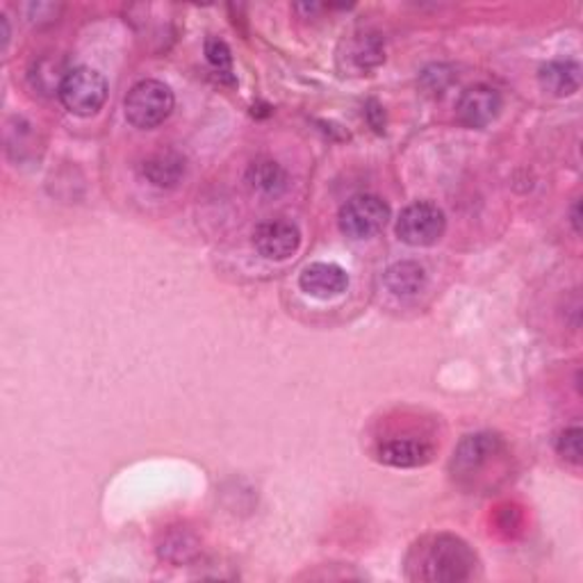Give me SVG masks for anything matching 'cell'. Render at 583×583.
Instances as JSON below:
<instances>
[{"mask_svg":"<svg viewBox=\"0 0 583 583\" xmlns=\"http://www.w3.org/2000/svg\"><path fill=\"white\" fill-rule=\"evenodd\" d=\"M477 554L463 538L440 533L415 543L406 556V576L427 583H456L474 574Z\"/></svg>","mask_w":583,"mask_h":583,"instance_id":"6da1fadb","label":"cell"},{"mask_svg":"<svg viewBox=\"0 0 583 583\" xmlns=\"http://www.w3.org/2000/svg\"><path fill=\"white\" fill-rule=\"evenodd\" d=\"M174 92L160 80H140L123 101L126 119L140 131L157 129L174 112Z\"/></svg>","mask_w":583,"mask_h":583,"instance_id":"7a4b0ae2","label":"cell"},{"mask_svg":"<svg viewBox=\"0 0 583 583\" xmlns=\"http://www.w3.org/2000/svg\"><path fill=\"white\" fill-rule=\"evenodd\" d=\"M58 96L71 114L92 116L108 101V80L92 67H75L60 82Z\"/></svg>","mask_w":583,"mask_h":583,"instance_id":"3957f363","label":"cell"},{"mask_svg":"<svg viewBox=\"0 0 583 583\" xmlns=\"http://www.w3.org/2000/svg\"><path fill=\"white\" fill-rule=\"evenodd\" d=\"M390 222V205L377 194L351 196L338 215L340 231L351 239H369Z\"/></svg>","mask_w":583,"mask_h":583,"instance_id":"277c9868","label":"cell"},{"mask_svg":"<svg viewBox=\"0 0 583 583\" xmlns=\"http://www.w3.org/2000/svg\"><path fill=\"white\" fill-rule=\"evenodd\" d=\"M504 453V442L492 433H474L461 440L453 451L451 472L461 481H481L483 472L499 463Z\"/></svg>","mask_w":583,"mask_h":583,"instance_id":"5b68a950","label":"cell"},{"mask_svg":"<svg viewBox=\"0 0 583 583\" xmlns=\"http://www.w3.org/2000/svg\"><path fill=\"white\" fill-rule=\"evenodd\" d=\"M444 211L429 201L410 203L397 219V235L408 246H431L444 235Z\"/></svg>","mask_w":583,"mask_h":583,"instance_id":"8992f818","label":"cell"},{"mask_svg":"<svg viewBox=\"0 0 583 583\" xmlns=\"http://www.w3.org/2000/svg\"><path fill=\"white\" fill-rule=\"evenodd\" d=\"M386 60V41L379 32L358 30L340 41L338 69L342 75H365Z\"/></svg>","mask_w":583,"mask_h":583,"instance_id":"52a82bcc","label":"cell"},{"mask_svg":"<svg viewBox=\"0 0 583 583\" xmlns=\"http://www.w3.org/2000/svg\"><path fill=\"white\" fill-rule=\"evenodd\" d=\"M301 244V231L295 222L276 217L265 219L254 231L256 252L267 260H287L297 254Z\"/></svg>","mask_w":583,"mask_h":583,"instance_id":"ba28073f","label":"cell"},{"mask_svg":"<svg viewBox=\"0 0 583 583\" xmlns=\"http://www.w3.org/2000/svg\"><path fill=\"white\" fill-rule=\"evenodd\" d=\"M456 112L468 129H485L502 112V96L490 85H474L458 99Z\"/></svg>","mask_w":583,"mask_h":583,"instance_id":"9c48e42d","label":"cell"},{"mask_svg":"<svg viewBox=\"0 0 583 583\" xmlns=\"http://www.w3.org/2000/svg\"><path fill=\"white\" fill-rule=\"evenodd\" d=\"M299 285L308 297L328 301L345 295L349 287V274L336 263H313L301 272Z\"/></svg>","mask_w":583,"mask_h":583,"instance_id":"30bf717a","label":"cell"},{"mask_svg":"<svg viewBox=\"0 0 583 583\" xmlns=\"http://www.w3.org/2000/svg\"><path fill=\"white\" fill-rule=\"evenodd\" d=\"M431 444L415 438H390L379 447L381 463L390 468H420L431 461Z\"/></svg>","mask_w":583,"mask_h":583,"instance_id":"8fae6325","label":"cell"},{"mask_svg":"<svg viewBox=\"0 0 583 583\" xmlns=\"http://www.w3.org/2000/svg\"><path fill=\"white\" fill-rule=\"evenodd\" d=\"M183 176H185V160L174 151L153 153L142 162V178L157 190L176 187Z\"/></svg>","mask_w":583,"mask_h":583,"instance_id":"7c38bea8","label":"cell"},{"mask_svg":"<svg viewBox=\"0 0 583 583\" xmlns=\"http://www.w3.org/2000/svg\"><path fill=\"white\" fill-rule=\"evenodd\" d=\"M538 80L548 94L565 99L581 88V67L574 60H552L540 69Z\"/></svg>","mask_w":583,"mask_h":583,"instance_id":"4fadbf2b","label":"cell"},{"mask_svg":"<svg viewBox=\"0 0 583 583\" xmlns=\"http://www.w3.org/2000/svg\"><path fill=\"white\" fill-rule=\"evenodd\" d=\"M246 183L263 196H278L287 190V172L276 160L260 157L252 162L246 172Z\"/></svg>","mask_w":583,"mask_h":583,"instance_id":"5bb4252c","label":"cell"},{"mask_svg":"<svg viewBox=\"0 0 583 583\" xmlns=\"http://www.w3.org/2000/svg\"><path fill=\"white\" fill-rule=\"evenodd\" d=\"M386 287L397 297H415L427 287V269L415 260H401L388 267Z\"/></svg>","mask_w":583,"mask_h":583,"instance_id":"9a60e30c","label":"cell"},{"mask_svg":"<svg viewBox=\"0 0 583 583\" xmlns=\"http://www.w3.org/2000/svg\"><path fill=\"white\" fill-rule=\"evenodd\" d=\"M205 58L211 62V67L226 80L233 82V55L224 39L211 37L205 41Z\"/></svg>","mask_w":583,"mask_h":583,"instance_id":"2e32d148","label":"cell"},{"mask_svg":"<svg viewBox=\"0 0 583 583\" xmlns=\"http://www.w3.org/2000/svg\"><path fill=\"white\" fill-rule=\"evenodd\" d=\"M556 451L565 458V461L579 466L581 463V429L579 427L565 429L556 440Z\"/></svg>","mask_w":583,"mask_h":583,"instance_id":"e0dca14e","label":"cell"},{"mask_svg":"<svg viewBox=\"0 0 583 583\" xmlns=\"http://www.w3.org/2000/svg\"><path fill=\"white\" fill-rule=\"evenodd\" d=\"M572 226H574L576 233L581 231V224H579V201H574V205H572Z\"/></svg>","mask_w":583,"mask_h":583,"instance_id":"ac0fdd59","label":"cell"}]
</instances>
